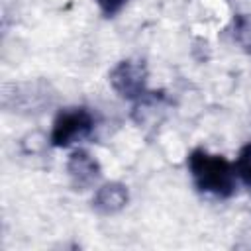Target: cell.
I'll return each mask as SVG.
<instances>
[{"mask_svg":"<svg viewBox=\"0 0 251 251\" xmlns=\"http://www.w3.org/2000/svg\"><path fill=\"white\" fill-rule=\"evenodd\" d=\"M129 202V190L124 182L112 180V182H104L92 198V208L102 214V216H112L122 212Z\"/></svg>","mask_w":251,"mask_h":251,"instance_id":"8992f818","label":"cell"},{"mask_svg":"<svg viewBox=\"0 0 251 251\" xmlns=\"http://www.w3.org/2000/svg\"><path fill=\"white\" fill-rule=\"evenodd\" d=\"M94 129V116L86 106H69L57 112L49 141L53 147H71L86 139Z\"/></svg>","mask_w":251,"mask_h":251,"instance_id":"3957f363","label":"cell"},{"mask_svg":"<svg viewBox=\"0 0 251 251\" xmlns=\"http://www.w3.org/2000/svg\"><path fill=\"white\" fill-rule=\"evenodd\" d=\"M147 78H149V73L145 63L133 61V59L120 61L108 75L110 86L116 90V94L135 104L151 94V90L147 88Z\"/></svg>","mask_w":251,"mask_h":251,"instance_id":"277c9868","label":"cell"},{"mask_svg":"<svg viewBox=\"0 0 251 251\" xmlns=\"http://www.w3.org/2000/svg\"><path fill=\"white\" fill-rule=\"evenodd\" d=\"M233 167H235L237 176H239L247 186H251V141L245 143V145L239 149Z\"/></svg>","mask_w":251,"mask_h":251,"instance_id":"ba28073f","label":"cell"},{"mask_svg":"<svg viewBox=\"0 0 251 251\" xmlns=\"http://www.w3.org/2000/svg\"><path fill=\"white\" fill-rule=\"evenodd\" d=\"M96 4L106 18H114L118 12H122V8L127 4V0H96Z\"/></svg>","mask_w":251,"mask_h":251,"instance_id":"9c48e42d","label":"cell"},{"mask_svg":"<svg viewBox=\"0 0 251 251\" xmlns=\"http://www.w3.org/2000/svg\"><path fill=\"white\" fill-rule=\"evenodd\" d=\"M0 100L6 112L31 116V114H41L45 108H49L55 100V92L49 82L37 78L27 82L4 84Z\"/></svg>","mask_w":251,"mask_h":251,"instance_id":"7a4b0ae2","label":"cell"},{"mask_svg":"<svg viewBox=\"0 0 251 251\" xmlns=\"http://www.w3.org/2000/svg\"><path fill=\"white\" fill-rule=\"evenodd\" d=\"M231 37L241 51L251 55V14H237L231 20Z\"/></svg>","mask_w":251,"mask_h":251,"instance_id":"52a82bcc","label":"cell"},{"mask_svg":"<svg viewBox=\"0 0 251 251\" xmlns=\"http://www.w3.org/2000/svg\"><path fill=\"white\" fill-rule=\"evenodd\" d=\"M186 167L198 192L216 198H231L237 190L235 167L224 157L196 147L188 153Z\"/></svg>","mask_w":251,"mask_h":251,"instance_id":"6da1fadb","label":"cell"},{"mask_svg":"<svg viewBox=\"0 0 251 251\" xmlns=\"http://www.w3.org/2000/svg\"><path fill=\"white\" fill-rule=\"evenodd\" d=\"M67 175L71 180V186L75 190H88L92 188L100 176H102V167L96 157H92L84 149H76L69 155L67 161Z\"/></svg>","mask_w":251,"mask_h":251,"instance_id":"5b68a950","label":"cell"}]
</instances>
